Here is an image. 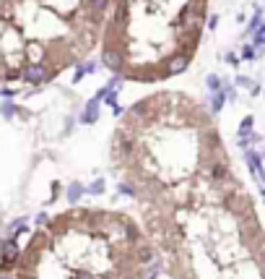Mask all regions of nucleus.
Here are the masks:
<instances>
[{"label":"nucleus","mask_w":265,"mask_h":279,"mask_svg":"<svg viewBox=\"0 0 265 279\" xmlns=\"http://www.w3.org/2000/svg\"><path fill=\"white\" fill-rule=\"evenodd\" d=\"M135 261H138V263H148V261H154V251H151L148 245H146V248H141L138 256H135Z\"/></svg>","instance_id":"nucleus-9"},{"label":"nucleus","mask_w":265,"mask_h":279,"mask_svg":"<svg viewBox=\"0 0 265 279\" xmlns=\"http://www.w3.org/2000/svg\"><path fill=\"white\" fill-rule=\"evenodd\" d=\"M36 224H47V214H36Z\"/></svg>","instance_id":"nucleus-16"},{"label":"nucleus","mask_w":265,"mask_h":279,"mask_svg":"<svg viewBox=\"0 0 265 279\" xmlns=\"http://www.w3.org/2000/svg\"><path fill=\"white\" fill-rule=\"evenodd\" d=\"M96 118H99V100H88L86 107H83V112H81V123L94 125Z\"/></svg>","instance_id":"nucleus-6"},{"label":"nucleus","mask_w":265,"mask_h":279,"mask_svg":"<svg viewBox=\"0 0 265 279\" xmlns=\"http://www.w3.org/2000/svg\"><path fill=\"white\" fill-rule=\"evenodd\" d=\"M83 191H86V188H83L81 183H71V185H68V201L75 203V201L81 199V193H83Z\"/></svg>","instance_id":"nucleus-7"},{"label":"nucleus","mask_w":265,"mask_h":279,"mask_svg":"<svg viewBox=\"0 0 265 279\" xmlns=\"http://www.w3.org/2000/svg\"><path fill=\"white\" fill-rule=\"evenodd\" d=\"M187 63H190V52H174L172 58L164 60V68H161V76H177V73H182Z\"/></svg>","instance_id":"nucleus-3"},{"label":"nucleus","mask_w":265,"mask_h":279,"mask_svg":"<svg viewBox=\"0 0 265 279\" xmlns=\"http://www.w3.org/2000/svg\"><path fill=\"white\" fill-rule=\"evenodd\" d=\"M52 76H55V68H50L47 63H26L21 68V79L34 84V86H42L44 81H50Z\"/></svg>","instance_id":"nucleus-1"},{"label":"nucleus","mask_w":265,"mask_h":279,"mask_svg":"<svg viewBox=\"0 0 265 279\" xmlns=\"http://www.w3.org/2000/svg\"><path fill=\"white\" fill-rule=\"evenodd\" d=\"M120 193L123 196H135V188L130 183H120Z\"/></svg>","instance_id":"nucleus-14"},{"label":"nucleus","mask_w":265,"mask_h":279,"mask_svg":"<svg viewBox=\"0 0 265 279\" xmlns=\"http://www.w3.org/2000/svg\"><path fill=\"white\" fill-rule=\"evenodd\" d=\"M148 279H159V269H154V271H151V274H148Z\"/></svg>","instance_id":"nucleus-18"},{"label":"nucleus","mask_w":265,"mask_h":279,"mask_svg":"<svg viewBox=\"0 0 265 279\" xmlns=\"http://www.w3.org/2000/svg\"><path fill=\"white\" fill-rule=\"evenodd\" d=\"M102 65L104 68H109V71H125V55L120 50H115L112 44H104V50H102Z\"/></svg>","instance_id":"nucleus-4"},{"label":"nucleus","mask_w":265,"mask_h":279,"mask_svg":"<svg viewBox=\"0 0 265 279\" xmlns=\"http://www.w3.org/2000/svg\"><path fill=\"white\" fill-rule=\"evenodd\" d=\"M229 172H226V164L224 162H216V164H211V178L213 180H224Z\"/></svg>","instance_id":"nucleus-8"},{"label":"nucleus","mask_w":265,"mask_h":279,"mask_svg":"<svg viewBox=\"0 0 265 279\" xmlns=\"http://www.w3.org/2000/svg\"><path fill=\"white\" fill-rule=\"evenodd\" d=\"M263 196H265V191H263Z\"/></svg>","instance_id":"nucleus-20"},{"label":"nucleus","mask_w":265,"mask_h":279,"mask_svg":"<svg viewBox=\"0 0 265 279\" xmlns=\"http://www.w3.org/2000/svg\"><path fill=\"white\" fill-rule=\"evenodd\" d=\"M102 191H104V180H94L91 188H88V193H94V196H99Z\"/></svg>","instance_id":"nucleus-12"},{"label":"nucleus","mask_w":265,"mask_h":279,"mask_svg":"<svg viewBox=\"0 0 265 279\" xmlns=\"http://www.w3.org/2000/svg\"><path fill=\"white\" fill-rule=\"evenodd\" d=\"M216 24H218V19H216V16H211V19H208V26H211V29H216Z\"/></svg>","instance_id":"nucleus-17"},{"label":"nucleus","mask_w":265,"mask_h":279,"mask_svg":"<svg viewBox=\"0 0 265 279\" xmlns=\"http://www.w3.org/2000/svg\"><path fill=\"white\" fill-rule=\"evenodd\" d=\"M88 16H91L94 24H99V21L104 19V11L109 8V0H88Z\"/></svg>","instance_id":"nucleus-5"},{"label":"nucleus","mask_w":265,"mask_h":279,"mask_svg":"<svg viewBox=\"0 0 265 279\" xmlns=\"http://www.w3.org/2000/svg\"><path fill=\"white\" fill-rule=\"evenodd\" d=\"M249 131H252V118H245V120H242V128H239V136L245 139Z\"/></svg>","instance_id":"nucleus-11"},{"label":"nucleus","mask_w":265,"mask_h":279,"mask_svg":"<svg viewBox=\"0 0 265 279\" xmlns=\"http://www.w3.org/2000/svg\"><path fill=\"white\" fill-rule=\"evenodd\" d=\"M18 259H21V248L16 240H3L0 243V271L8 274L11 269L18 266Z\"/></svg>","instance_id":"nucleus-2"},{"label":"nucleus","mask_w":265,"mask_h":279,"mask_svg":"<svg viewBox=\"0 0 265 279\" xmlns=\"http://www.w3.org/2000/svg\"><path fill=\"white\" fill-rule=\"evenodd\" d=\"M123 3H127V5H130V3H135V0H123Z\"/></svg>","instance_id":"nucleus-19"},{"label":"nucleus","mask_w":265,"mask_h":279,"mask_svg":"<svg viewBox=\"0 0 265 279\" xmlns=\"http://www.w3.org/2000/svg\"><path fill=\"white\" fill-rule=\"evenodd\" d=\"M218 84H221V81H218V76H213V73H211V76H208V89H211V92H218Z\"/></svg>","instance_id":"nucleus-15"},{"label":"nucleus","mask_w":265,"mask_h":279,"mask_svg":"<svg viewBox=\"0 0 265 279\" xmlns=\"http://www.w3.org/2000/svg\"><path fill=\"white\" fill-rule=\"evenodd\" d=\"M0 112H3V118H13V115H16V104H13V102H3V104H0Z\"/></svg>","instance_id":"nucleus-10"},{"label":"nucleus","mask_w":265,"mask_h":279,"mask_svg":"<svg viewBox=\"0 0 265 279\" xmlns=\"http://www.w3.org/2000/svg\"><path fill=\"white\" fill-rule=\"evenodd\" d=\"M221 104H224V94H213V102H211V110L218 112L221 110Z\"/></svg>","instance_id":"nucleus-13"}]
</instances>
